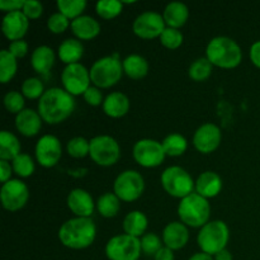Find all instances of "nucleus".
Returning a JSON list of instances; mask_svg holds the SVG:
<instances>
[{
    "instance_id": "1",
    "label": "nucleus",
    "mask_w": 260,
    "mask_h": 260,
    "mask_svg": "<svg viewBox=\"0 0 260 260\" xmlns=\"http://www.w3.org/2000/svg\"><path fill=\"white\" fill-rule=\"evenodd\" d=\"M75 108L73 95L60 88H51L45 91L38 102L41 118L50 124H57L71 116Z\"/></svg>"
},
{
    "instance_id": "2",
    "label": "nucleus",
    "mask_w": 260,
    "mask_h": 260,
    "mask_svg": "<svg viewBox=\"0 0 260 260\" xmlns=\"http://www.w3.org/2000/svg\"><path fill=\"white\" fill-rule=\"evenodd\" d=\"M96 229L89 217H76L66 221L58 230V239L70 249H85L93 244Z\"/></svg>"
},
{
    "instance_id": "3",
    "label": "nucleus",
    "mask_w": 260,
    "mask_h": 260,
    "mask_svg": "<svg viewBox=\"0 0 260 260\" xmlns=\"http://www.w3.org/2000/svg\"><path fill=\"white\" fill-rule=\"evenodd\" d=\"M206 53L212 65L222 69L236 68L243 58L241 48L235 41L229 37H216L211 40Z\"/></svg>"
},
{
    "instance_id": "4",
    "label": "nucleus",
    "mask_w": 260,
    "mask_h": 260,
    "mask_svg": "<svg viewBox=\"0 0 260 260\" xmlns=\"http://www.w3.org/2000/svg\"><path fill=\"white\" fill-rule=\"evenodd\" d=\"M211 207L208 201L198 193L183 198L178 207V215L183 223L192 228H203L208 223Z\"/></svg>"
},
{
    "instance_id": "5",
    "label": "nucleus",
    "mask_w": 260,
    "mask_h": 260,
    "mask_svg": "<svg viewBox=\"0 0 260 260\" xmlns=\"http://www.w3.org/2000/svg\"><path fill=\"white\" fill-rule=\"evenodd\" d=\"M122 71H123V65L119 61L118 55H112L95 61L89 73L94 85L106 89L118 83L119 79L122 78Z\"/></svg>"
},
{
    "instance_id": "6",
    "label": "nucleus",
    "mask_w": 260,
    "mask_h": 260,
    "mask_svg": "<svg viewBox=\"0 0 260 260\" xmlns=\"http://www.w3.org/2000/svg\"><path fill=\"white\" fill-rule=\"evenodd\" d=\"M197 240L202 253L216 255L222 251L228 244L229 228L222 221H211L201 229Z\"/></svg>"
},
{
    "instance_id": "7",
    "label": "nucleus",
    "mask_w": 260,
    "mask_h": 260,
    "mask_svg": "<svg viewBox=\"0 0 260 260\" xmlns=\"http://www.w3.org/2000/svg\"><path fill=\"white\" fill-rule=\"evenodd\" d=\"M161 184L170 196L185 198L193 193V179L184 169L179 167H170L161 175Z\"/></svg>"
},
{
    "instance_id": "8",
    "label": "nucleus",
    "mask_w": 260,
    "mask_h": 260,
    "mask_svg": "<svg viewBox=\"0 0 260 260\" xmlns=\"http://www.w3.org/2000/svg\"><path fill=\"white\" fill-rule=\"evenodd\" d=\"M141 250V241L129 235L114 236L106 246L109 260H139Z\"/></svg>"
},
{
    "instance_id": "9",
    "label": "nucleus",
    "mask_w": 260,
    "mask_h": 260,
    "mask_svg": "<svg viewBox=\"0 0 260 260\" xmlns=\"http://www.w3.org/2000/svg\"><path fill=\"white\" fill-rule=\"evenodd\" d=\"M119 145L111 136H96L90 140V155L94 162L102 167H111L119 159Z\"/></svg>"
},
{
    "instance_id": "10",
    "label": "nucleus",
    "mask_w": 260,
    "mask_h": 260,
    "mask_svg": "<svg viewBox=\"0 0 260 260\" xmlns=\"http://www.w3.org/2000/svg\"><path fill=\"white\" fill-rule=\"evenodd\" d=\"M144 178L135 170H126L114 182V194L124 202H132L141 197L144 192Z\"/></svg>"
},
{
    "instance_id": "11",
    "label": "nucleus",
    "mask_w": 260,
    "mask_h": 260,
    "mask_svg": "<svg viewBox=\"0 0 260 260\" xmlns=\"http://www.w3.org/2000/svg\"><path fill=\"white\" fill-rule=\"evenodd\" d=\"M63 88L71 95H80L89 89L90 84V73L81 63L68 65L61 75Z\"/></svg>"
},
{
    "instance_id": "12",
    "label": "nucleus",
    "mask_w": 260,
    "mask_h": 260,
    "mask_svg": "<svg viewBox=\"0 0 260 260\" xmlns=\"http://www.w3.org/2000/svg\"><path fill=\"white\" fill-rule=\"evenodd\" d=\"M165 151L162 144L155 140H140L134 146V157L141 167H159L165 159Z\"/></svg>"
},
{
    "instance_id": "13",
    "label": "nucleus",
    "mask_w": 260,
    "mask_h": 260,
    "mask_svg": "<svg viewBox=\"0 0 260 260\" xmlns=\"http://www.w3.org/2000/svg\"><path fill=\"white\" fill-rule=\"evenodd\" d=\"M3 207L8 211H18L23 208L29 198L27 185L18 179H10L4 183L0 190Z\"/></svg>"
},
{
    "instance_id": "14",
    "label": "nucleus",
    "mask_w": 260,
    "mask_h": 260,
    "mask_svg": "<svg viewBox=\"0 0 260 260\" xmlns=\"http://www.w3.org/2000/svg\"><path fill=\"white\" fill-rule=\"evenodd\" d=\"M135 35L144 40H152L161 36L165 30V20L162 15L155 12H145L135 19L134 25Z\"/></svg>"
},
{
    "instance_id": "15",
    "label": "nucleus",
    "mask_w": 260,
    "mask_h": 260,
    "mask_svg": "<svg viewBox=\"0 0 260 260\" xmlns=\"http://www.w3.org/2000/svg\"><path fill=\"white\" fill-rule=\"evenodd\" d=\"M62 149L57 137L52 135H45L38 140L36 145V156L37 161L45 168L55 167L61 159Z\"/></svg>"
},
{
    "instance_id": "16",
    "label": "nucleus",
    "mask_w": 260,
    "mask_h": 260,
    "mask_svg": "<svg viewBox=\"0 0 260 260\" xmlns=\"http://www.w3.org/2000/svg\"><path fill=\"white\" fill-rule=\"evenodd\" d=\"M221 142V131L216 124L206 123L196 131L193 136V144L196 149L203 154L215 151Z\"/></svg>"
},
{
    "instance_id": "17",
    "label": "nucleus",
    "mask_w": 260,
    "mask_h": 260,
    "mask_svg": "<svg viewBox=\"0 0 260 260\" xmlns=\"http://www.w3.org/2000/svg\"><path fill=\"white\" fill-rule=\"evenodd\" d=\"M28 27H29V20L20 10L7 13V15L3 18V33L8 40L13 41V42L22 40L27 33Z\"/></svg>"
},
{
    "instance_id": "18",
    "label": "nucleus",
    "mask_w": 260,
    "mask_h": 260,
    "mask_svg": "<svg viewBox=\"0 0 260 260\" xmlns=\"http://www.w3.org/2000/svg\"><path fill=\"white\" fill-rule=\"evenodd\" d=\"M68 206L78 217H89L94 211L93 198L84 189L71 190L68 197Z\"/></svg>"
},
{
    "instance_id": "19",
    "label": "nucleus",
    "mask_w": 260,
    "mask_h": 260,
    "mask_svg": "<svg viewBox=\"0 0 260 260\" xmlns=\"http://www.w3.org/2000/svg\"><path fill=\"white\" fill-rule=\"evenodd\" d=\"M188 239H189V233L184 223L182 222L168 223L162 233L164 244L167 245V248L172 249V250H179L183 246H185Z\"/></svg>"
},
{
    "instance_id": "20",
    "label": "nucleus",
    "mask_w": 260,
    "mask_h": 260,
    "mask_svg": "<svg viewBox=\"0 0 260 260\" xmlns=\"http://www.w3.org/2000/svg\"><path fill=\"white\" fill-rule=\"evenodd\" d=\"M42 121L43 119L41 118L40 113L35 112L33 109H23L15 117V127L22 135L32 137L40 132Z\"/></svg>"
},
{
    "instance_id": "21",
    "label": "nucleus",
    "mask_w": 260,
    "mask_h": 260,
    "mask_svg": "<svg viewBox=\"0 0 260 260\" xmlns=\"http://www.w3.org/2000/svg\"><path fill=\"white\" fill-rule=\"evenodd\" d=\"M221 188H222V180H221L220 175L213 172L203 173L198 177L197 182H196L197 193L205 197L206 200L216 197L221 192Z\"/></svg>"
},
{
    "instance_id": "22",
    "label": "nucleus",
    "mask_w": 260,
    "mask_h": 260,
    "mask_svg": "<svg viewBox=\"0 0 260 260\" xmlns=\"http://www.w3.org/2000/svg\"><path fill=\"white\" fill-rule=\"evenodd\" d=\"M71 30L78 38L88 41L99 35L101 25L94 18L89 15H81L71 22Z\"/></svg>"
},
{
    "instance_id": "23",
    "label": "nucleus",
    "mask_w": 260,
    "mask_h": 260,
    "mask_svg": "<svg viewBox=\"0 0 260 260\" xmlns=\"http://www.w3.org/2000/svg\"><path fill=\"white\" fill-rule=\"evenodd\" d=\"M129 109V101L124 94L114 91L111 93L103 102V111L112 118L123 117Z\"/></svg>"
},
{
    "instance_id": "24",
    "label": "nucleus",
    "mask_w": 260,
    "mask_h": 260,
    "mask_svg": "<svg viewBox=\"0 0 260 260\" xmlns=\"http://www.w3.org/2000/svg\"><path fill=\"white\" fill-rule=\"evenodd\" d=\"M188 15H189V12H188L187 5L179 2H173L167 5L162 18L170 28L178 29L185 24Z\"/></svg>"
},
{
    "instance_id": "25",
    "label": "nucleus",
    "mask_w": 260,
    "mask_h": 260,
    "mask_svg": "<svg viewBox=\"0 0 260 260\" xmlns=\"http://www.w3.org/2000/svg\"><path fill=\"white\" fill-rule=\"evenodd\" d=\"M32 68L38 74H46L51 70V68L55 63V53L52 48L48 46H40L36 48L30 57Z\"/></svg>"
},
{
    "instance_id": "26",
    "label": "nucleus",
    "mask_w": 260,
    "mask_h": 260,
    "mask_svg": "<svg viewBox=\"0 0 260 260\" xmlns=\"http://www.w3.org/2000/svg\"><path fill=\"white\" fill-rule=\"evenodd\" d=\"M84 53V46L81 45L80 41L74 40V38H69L65 40L58 47V56H60L61 61L68 65L71 63H78L81 56Z\"/></svg>"
},
{
    "instance_id": "27",
    "label": "nucleus",
    "mask_w": 260,
    "mask_h": 260,
    "mask_svg": "<svg viewBox=\"0 0 260 260\" xmlns=\"http://www.w3.org/2000/svg\"><path fill=\"white\" fill-rule=\"evenodd\" d=\"M147 229V218L140 211H132L124 217L123 230L126 235L134 236L139 239Z\"/></svg>"
},
{
    "instance_id": "28",
    "label": "nucleus",
    "mask_w": 260,
    "mask_h": 260,
    "mask_svg": "<svg viewBox=\"0 0 260 260\" xmlns=\"http://www.w3.org/2000/svg\"><path fill=\"white\" fill-rule=\"evenodd\" d=\"M20 154L19 140L8 131L0 132V159L14 160Z\"/></svg>"
},
{
    "instance_id": "29",
    "label": "nucleus",
    "mask_w": 260,
    "mask_h": 260,
    "mask_svg": "<svg viewBox=\"0 0 260 260\" xmlns=\"http://www.w3.org/2000/svg\"><path fill=\"white\" fill-rule=\"evenodd\" d=\"M123 71L131 79H142L147 75L149 71V65L147 61L140 55H129L123 60Z\"/></svg>"
},
{
    "instance_id": "30",
    "label": "nucleus",
    "mask_w": 260,
    "mask_h": 260,
    "mask_svg": "<svg viewBox=\"0 0 260 260\" xmlns=\"http://www.w3.org/2000/svg\"><path fill=\"white\" fill-rule=\"evenodd\" d=\"M17 73V58L9 52V50L0 51V81L7 84L12 80Z\"/></svg>"
},
{
    "instance_id": "31",
    "label": "nucleus",
    "mask_w": 260,
    "mask_h": 260,
    "mask_svg": "<svg viewBox=\"0 0 260 260\" xmlns=\"http://www.w3.org/2000/svg\"><path fill=\"white\" fill-rule=\"evenodd\" d=\"M119 198L113 193H106L99 197L96 208L103 217H114L119 211Z\"/></svg>"
},
{
    "instance_id": "32",
    "label": "nucleus",
    "mask_w": 260,
    "mask_h": 260,
    "mask_svg": "<svg viewBox=\"0 0 260 260\" xmlns=\"http://www.w3.org/2000/svg\"><path fill=\"white\" fill-rule=\"evenodd\" d=\"M165 154L169 156H180L187 150V140L179 134H172L162 141Z\"/></svg>"
},
{
    "instance_id": "33",
    "label": "nucleus",
    "mask_w": 260,
    "mask_h": 260,
    "mask_svg": "<svg viewBox=\"0 0 260 260\" xmlns=\"http://www.w3.org/2000/svg\"><path fill=\"white\" fill-rule=\"evenodd\" d=\"M85 7V0H58L57 2L58 10L68 19H76L81 17V13L84 12Z\"/></svg>"
},
{
    "instance_id": "34",
    "label": "nucleus",
    "mask_w": 260,
    "mask_h": 260,
    "mask_svg": "<svg viewBox=\"0 0 260 260\" xmlns=\"http://www.w3.org/2000/svg\"><path fill=\"white\" fill-rule=\"evenodd\" d=\"M212 71V63L208 61L207 57H202L196 60L189 68V78L194 81H203L211 75Z\"/></svg>"
},
{
    "instance_id": "35",
    "label": "nucleus",
    "mask_w": 260,
    "mask_h": 260,
    "mask_svg": "<svg viewBox=\"0 0 260 260\" xmlns=\"http://www.w3.org/2000/svg\"><path fill=\"white\" fill-rule=\"evenodd\" d=\"M122 5L118 0H101L96 3V13L103 19H113L122 12Z\"/></svg>"
},
{
    "instance_id": "36",
    "label": "nucleus",
    "mask_w": 260,
    "mask_h": 260,
    "mask_svg": "<svg viewBox=\"0 0 260 260\" xmlns=\"http://www.w3.org/2000/svg\"><path fill=\"white\" fill-rule=\"evenodd\" d=\"M13 170L15 174H18L22 178H27L33 174L35 172V162L32 157L27 154H19L12 162Z\"/></svg>"
},
{
    "instance_id": "37",
    "label": "nucleus",
    "mask_w": 260,
    "mask_h": 260,
    "mask_svg": "<svg viewBox=\"0 0 260 260\" xmlns=\"http://www.w3.org/2000/svg\"><path fill=\"white\" fill-rule=\"evenodd\" d=\"M90 151V141L84 137H74L68 142V152L73 157H84Z\"/></svg>"
},
{
    "instance_id": "38",
    "label": "nucleus",
    "mask_w": 260,
    "mask_h": 260,
    "mask_svg": "<svg viewBox=\"0 0 260 260\" xmlns=\"http://www.w3.org/2000/svg\"><path fill=\"white\" fill-rule=\"evenodd\" d=\"M160 42L167 48L175 50V48L180 47V45L183 43V35L180 30L175 29V28H165V30L160 36Z\"/></svg>"
},
{
    "instance_id": "39",
    "label": "nucleus",
    "mask_w": 260,
    "mask_h": 260,
    "mask_svg": "<svg viewBox=\"0 0 260 260\" xmlns=\"http://www.w3.org/2000/svg\"><path fill=\"white\" fill-rule=\"evenodd\" d=\"M22 93L23 95L29 99L41 98L45 94L42 81L37 78L27 79L22 85Z\"/></svg>"
},
{
    "instance_id": "40",
    "label": "nucleus",
    "mask_w": 260,
    "mask_h": 260,
    "mask_svg": "<svg viewBox=\"0 0 260 260\" xmlns=\"http://www.w3.org/2000/svg\"><path fill=\"white\" fill-rule=\"evenodd\" d=\"M4 106L10 113H20L24 107V98L19 91H9L4 96Z\"/></svg>"
},
{
    "instance_id": "41",
    "label": "nucleus",
    "mask_w": 260,
    "mask_h": 260,
    "mask_svg": "<svg viewBox=\"0 0 260 260\" xmlns=\"http://www.w3.org/2000/svg\"><path fill=\"white\" fill-rule=\"evenodd\" d=\"M141 249L146 255H154L162 248L161 240L155 234H146L142 236L141 240Z\"/></svg>"
},
{
    "instance_id": "42",
    "label": "nucleus",
    "mask_w": 260,
    "mask_h": 260,
    "mask_svg": "<svg viewBox=\"0 0 260 260\" xmlns=\"http://www.w3.org/2000/svg\"><path fill=\"white\" fill-rule=\"evenodd\" d=\"M48 29L52 33H62L68 29L69 27V19L60 12L55 13L51 15L47 20Z\"/></svg>"
},
{
    "instance_id": "43",
    "label": "nucleus",
    "mask_w": 260,
    "mask_h": 260,
    "mask_svg": "<svg viewBox=\"0 0 260 260\" xmlns=\"http://www.w3.org/2000/svg\"><path fill=\"white\" fill-rule=\"evenodd\" d=\"M22 12L24 13L25 17L28 19H37L41 17L43 12V7L40 2H36V0H28L24 3V7H23Z\"/></svg>"
},
{
    "instance_id": "44",
    "label": "nucleus",
    "mask_w": 260,
    "mask_h": 260,
    "mask_svg": "<svg viewBox=\"0 0 260 260\" xmlns=\"http://www.w3.org/2000/svg\"><path fill=\"white\" fill-rule=\"evenodd\" d=\"M84 99L89 106L96 107L102 103L103 96H102V91L96 86H89L88 90L84 93Z\"/></svg>"
},
{
    "instance_id": "45",
    "label": "nucleus",
    "mask_w": 260,
    "mask_h": 260,
    "mask_svg": "<svg viewBox=\"0 0 260 260\" xmlns=\"http://www.w3.org/2000/svg\"><path fill=\"white\" fill-rule=\"evenodd\" d=\"M28 51V45L25 41L19 40V41H14V42L10 43L9 46V52L14 56L15 58L18 57H24L27 55Z\"/></svg>"
},
{
    "instance_id": "46",
    "label": "nucleus",
    "mask_w": 260,
    "mask_h": 260,
    "mask_svg": "<svg viewBox=\"0 0 260 260\" xmlns=\"http://www.w3.org/2000/svg\"><path fill=\"white\" fill-rule=\"evenodd\" d=\"M24 3L25 2H22V0H2L0 2V9L7 13L18 12V10L23 9Z\"/></svg>"
},
{
    "instance_id": "47",
    "label": "nucleus",
    "mask_w": 260,
    "mask_h": 260,
    "mask_svg": "<svg viewBox=\"0 0 260 260\" xmlns=\"http://www.w3.org/2000/svg\"><path fill=\"white\" fill-rule=\"evenodd\" d=\"M12 170L13 167H10V164L5 160H2L0 161V180L3 183H7L9 182V178L12 175Z\"/></svg>"
},
{
    "instance_id": "48",
    "label": "nucleus",
    "mask_w": 260,
    "mask_h": 260,
    "mask_svg": "<svg viewBox=\"0 0 260 260\" xmlns=\"http://www.w3.org/2000/svg\"><path fill=\"white\" fill-rule=\"evenodd\" d=\"M250 60L256 68L260 69V41L254 43L250 48Z\"/></svg>"
},
{
    "instance_id": "49",
    "label": "nucleus",
    "mask_w": 260,
    "mask_h": 260,
    "mask_svg": "<svg viewBox=\"0 0 260 260\" xmlns=\"http://www.w3.org/2000/svg\"><path fill=\"white\" fill-rule=\"evenodd\" d=\"M155 260H174V254L173 250L169 248H161L156 254H155Z\"/></svg>"
},
{
    "instance_id": "50",
    "label": "nucleus",
    "mask_w": 260,
    "mask_h": 260,
    "mask_svg": "<svg viewBox=\"0 0 260 260\" xmlns=\"http://www.w3.org/2000/svg\"><path fill=\"white\" fill-rule=\"evenodd\" d=\"M215 260H233V255H231L230 251L226 250V249H223L222 251H220L218 254H216Z\"/></svg>"
},
{
    "instance_id": "51",
    "label": "nucleus",
    "mask_w": 260,
    "mask_h": 260,
    "mask_svg": "<svg viewBox=\"0 0 260 260\" xmlns=\"http://www.w3.org/2000/svg\"><path fill=\"white\" fill-rule=\"evenodd\" d=\"M189 260H213V259H212V256L208 255V254L198 253V254H194L193 256H190Z\"/></svg>"
}]
</instances>
